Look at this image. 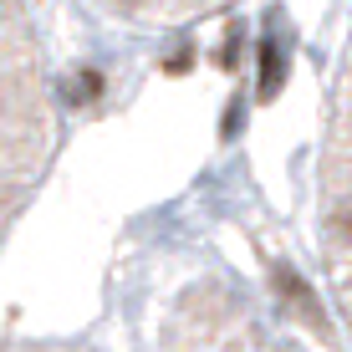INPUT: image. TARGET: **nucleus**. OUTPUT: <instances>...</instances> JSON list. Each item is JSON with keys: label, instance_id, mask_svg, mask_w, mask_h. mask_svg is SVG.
Returning a JSON list of instances; mask_svg holds the SVG:
<instances>
[{"label": "nucleus", "instance_id": "nucleus-3", "mask_svg": "<svg viewBox=\"0 0 352 352\" xmlns=\"http://www.w3.org/2000/svg\"><path fill=\"white\" fill-rule=\"evenodd\" d=\"M189 62H194V52H189V46H179L174 56H164V72H174V77H179V72H189Z\"/></svg>", "mask_w": 352, "mask_h": 352}, {"label": "nucleus", "instance_id": "nucleus-2", "mask_svg": "<svg viewBox=\"0 0 352 352\" xmlns=\"http://www.w3.org/2000/svg\"><path fill=\"white\" fill-rule=\"evenodd\" d=\"M67 97H72V102H97V97H102V72H97V67H82L77 77H72Z\"/></svg>", "mask_w": 352, "mask_h": 352}, {"label": "nucleus", "instance_id": "nucleus-1", "mask_svg": "<svg viewBox=\"0 0 352 352\" xmlns=\"http://www.w3.org/2000/svg\"><path fill=\"white\" fill-rule=\"evenodd\" d=\"M281 72H286L281 46H276V41H261V97H276V87H281Z\"/></svg>", "mask_w": 352, "mask_h": 352}, {"label": "nucleus", "instance_id": "nucleus-4", "mask_svg": "<svg viewBox=\"0 0 352 352\" xmlns=\"http://www.w3.org/2000/svg\"><path fill=\"white\" fill-rule=\"evenodd\" d=\"M123 6H128V0H123Z\"/></svg>", "mask_w": 352, "mask_h": 352}]
</instances>
